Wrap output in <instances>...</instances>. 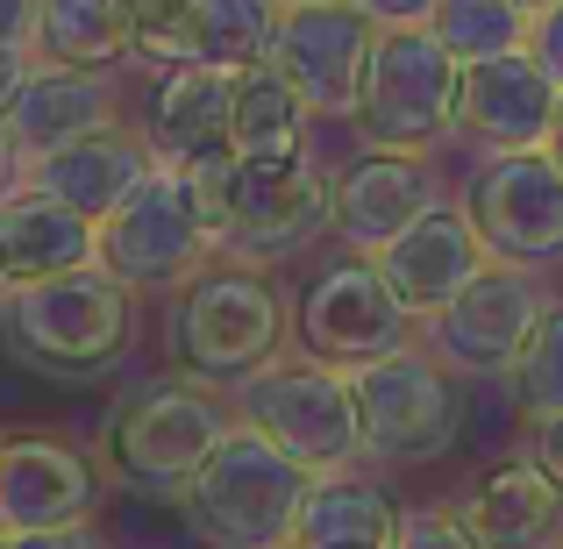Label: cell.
Here are the masks:
<instances>
[{"instance_id":"obj_1","label":"cell","mask_w":563,"mask_h":549,"mask_svg":"<svg viewBox=\"0 0 563 549\" xmlns=\"http://www.w3.org/2000/svg\"><path fill=\"white\" fill-rule=\"evenodd\" d=\"M192 186L207 200L221 257L235 264H278L300 257L335 215V172H321L314 157H207L192 165Z\"/></svg>"},{"instance_id":"obj_2","label":"cell","mask_w":563,"mask_h":549,"mask_svg":"<svg viewBox=\"0 0 563 549\" xmlns=\"http://www.w3.org/2000/svg\"><path fill=\"white\" fill-rule=\"evenodd\" d=\"M307 493H314V471L235 414V428L192 471L179 507H186V528L207 549H292Z\"/></svg>"},{"instance_id":"obj_3","label":"cell","mask_w":563,"mask_h":549,"mask_svg":"<svg viewBox=\"0 0 563 549\" xmlns=\"http://www.w3.org/2000/svg\"><path fill=\"white\" fill-rule=\"evenodd\" d=\"M165 350L200 385H250L286 350V300L257 264L214 257L200 278H186L165 321Z\"/></svg>"},{"instance_id":"obj_4","label":"cell","mask_w":563,"mask_h":549,"mask_svg":"<svg viewBox=\"0 0 563 549\" xmlns=\"http://www.w3.org/2000/svg\"><path fill=\"white\" fill-rule=\"evenodd\" d=\"M8 300V336L29 364L57 371V378H93L136 343V286L108 264H79V272L36 278V286L0 293Z\"/></svg>"},{"instance_id":"obj_5","label":"cell","mask_w":563,"mask_h":549,"mask_svg":"<svg viewBox=\"0 0 563 549\" xmlns=\"http://www.w3.org/2000/svg\"><path fill=\"white\" fill-rule=\"evenodd\" d=\"M235 428V407L214 393V385L186 378H151L143 393H129L122 407L108 414V436H100V457L108 471L129 485V493H172L179 499L192 485V471L214 457V442Z\"/></svg>"},{"instance_id":"obj_6","label":"cell","mask_w":563,"mask_h":549,"mask_svg":"<svg viewBox=\"0 0 563 549\" xmlns=\"http://www.w3.org/2000/svg\"><path fill=\"white\" fill-rule=\"evenodd\" d=\"M456 86H464V57L435 29H385L350 129L364 136V151L428 157L456 136Z\"/></svg>"},{"instance_id":"obj_7","label":"cell","mask_w":563,"mask_h":549,"mask_svg":"<svg viewBox=\"0 0 563 549\" xmlns=\"http://www.w3.org/2000/svg\"><path fill=\"white\" fill-rule=\"evenodd\" d=\"M357 385V414H364V457L393 471L435 464L456 450L464 436V393H456V371L435 358L428 343H407L393 358L350 371Z\"/></svg>"},{"instance_id":"obj_8","label":"cell","mask_w":563,"mask_h":549,"mask_svg":"<svg viewBox=\"0 0 563 549\" xmlns=\"http://www.w3.org/2000/svg\"><path fill=\"white\" fill-rule=\"evenodd\" d=\"M235 414H243L250 428H264L286 457H300L314 479H329V471H357V457H364L357 385H350V371H335L321 358H307V364L278 358L272 371H257L250 385H235Z\"/></svg>"},{"instance_id":"obj_9","label":"cell","mask_w":563,"mask_h":549,"mask_svg":"<svg viewBox=\"0 0 563 549\" xmlns=\"http://www.w3.org/2000/svg\"><path fill=\"white\" fill-rule=\"evenodd\" d=\"M214 257H221V243H214V221H207V200L192 186V172L157 165L151 186L122 215L100 221V264L122 272L136 293H179Z\"/></svg>"},{"instance_id":"obj_10","label":"cell","mask_w":563,"mask_h":549,"mask_svg":"<svg viewBox=\"0 0 563 549\" xmlns=\"http://www.w3.org/2000/svg\"><path fill=\"white\" fill-rule=\"evenodd\" d=\"M550 315V293L521 264H485L435 321H421V343L435 350L456 378H514L528 336Z\"/></svg>"},{"instance_id":"obj_11","label":"cell","mask_w":563,"mask_h":549,"mask_svg":"<svg viewBox=\"0 0 563 549\" xmlns=\"http://www.w3.org/2000/svg\"><path fill=\"white\" fill-rule=\"evenodd\" d=\"M421 321L399 307V293L385 286L378 257H335L329 272H314V286L300 293V350L335 371H364L393 350L421 343Z\"/></svg>"},{"instance_id":"obj_12","label":"cell","mask_w":563,"mask_h":549,"mask_svg":"<svg viewBox=\"0 0 563 549\" xmlns=\"http://www.w3.org/2000/svg\"><path fill=\"white\" fill-rule=\"evenodd\" d=\"M493 264L550 272L563 264V165L550 151H499L471 172L464 193Z\"/></svg>"},{"instance_id":"obj_13","label":"cell","mask_w":563,"mask_h":549,"mask_svg":"<svg viewBox=\"0 0 563 549\" xmlns=\"http://www.w3.org/2000/svg\"><path fill=\"white\" fill-rule=\"evenodd\" d=\"M378 22H364L350 0H321V8H286L272 36V65L300 86V100L314 108V122H350L364 100L378 57Z\"/></svg>"},{"instance_id":"obj_14","label":"cell","mask_w":563,"mask_h":549,"mask_svg":"<svg viewBox=\"0 0 563 549\" xmlns=\"http://www.w3.org/2000/svg\"><path fill=\"white\" fill-rule=\"evenodd\" d=\"M93 499H100V471L71 436H57V428L0 436V528L8 536L93 521Z\"/></svg>"},{"instance_id":"obj_15","label":"cell","mask_w":563,"mask_h":549,"mask_svg":"<svg viewBox=\"0 0 563 549\" xmlns=\"http://www.w3.org/2000/svg\"><path fill=\"white\" fill-rule=\"evenodd\" d=\"M563 108V86L542 72L536 51H507V57H478L464 65L456 86V136L485 143V151H550V129Z\"/></svg>"},{"instance_id":"obj_16","label":"cell","mask_w":563,"mask_h":549,"mask_svg":"<svg viewBox=\"0 0 563 549\" xmlns=\"http://www.w3.org/2000/svg\"><path fill=\"white\" fill-rule=\"evenodd\" d=\"M435 200H442V186H435V165H428V157L364 151V157H350V165L335 172L329 235L350 250V257H378V250L399 243Z\"/></svg>"},{"instance_id":"obj_17","label":"cell","mask_w":563,"mask_h":549,"mask_svg":"<svg viewBox=\"0 0 563 549\" xmlns=\"http://www.w3.org/2000/svg\"><path fill=\"white\" fill-rule=\"evenodd\" d=\"M485 264H493V250H485V235H478V221H471L464 200H435L399 243L378 250L385 286L399 293V307H407L413 321H435Z\"/></svg>"},{"instance_id":"obj_18","label":"cell","mask_w":563,"mask_h":549,"mask_svg":"<svg viewBox=\"0 0 563 549\" xmlns=\"http://www.w3.org/2000/svg\"><path fill=\"white\" fill-rule=\"evenodd\" d=\"M114 108H122V100H114V79H108V72L36 65V72L22 79V94L8 100L0 129H8V143L22 151V165H43V157H57L65 143L114 129V122H122Z\"/></svg>"},{"instance_id":"obj_19","label":"cell","mask_w":563,"mask_h":549,"mask_svg":"<svg viewBox=\"0 0 563 549\" xmlns=\"http://www.w3.org/2000/svg\"><path fill=\"white\" fill-rule=\"evenodd\" d=\"M151 172H157L151 136L114 122V129H100V136H79L57 157L29 165V186L51 193V200H65V207H79L86 221H108V215H122V207L151 186Z\"/></svg>"},{"instance_id":"obj_20","label":"cell","mask_w":563,"mask_h":549,"mask_svg":"<svg viewBox=\"0 0 563 549\" xmlns=\"http://www.w3.org/2000/svg\"><path fill=\"white\" fill-rule=\"evenodd\" d=\"M229 122H235V72L214 65H172L151 94V114H143V136H151L157 165L192 172L207 157L229 151Z\"/></svg>"},{"instance_id":"obj_21","label":"cell","mask_w":563,"mask_h":549,"mask_svg":"<svg viewBox=\"0 0 563 549\" xmlns=\"http://www.w3.org/2000/svg\"><path fill=\"white\" fill-rule=\"evenodd\" d=\"M456 521L471 528L478 549H556L563 542V493L536 457H507V464H493L471 485Z\"/></svg>"},{"instance_id":"obj_22","label":"cell","mask_w":563,"mask_h":549,"mask_svg":"<svg viewBox=\"0 0 563 549\" xmlns=\"http://www.w3.org/2000/svg\"><path fill=\"white\" fill-rule=\"evenodd\" d=\"M0 257H8V293L57 278V272H79V264H100V221L22 186L14 200H0Z\"/></svg>"},{"instance_id":"obj_23","label":"cell","mask_w":563,"mask_h":549,"mask_svg":"<svg viewBox=\"0 0 563 549\" xmlns=\"http://www.w3.org/2000/svg\"><path fill=\"white\" fill-rule=\"evenodd\" d=\"M307 122L314 108L300 100V86L264 57V65L235 72V122H229V151L235 157H300L307 151Z\"/></svg>"},{"instance_id":"obj_24","label":"cell","mask_w":563,"mask_h":549,"mask_svg":"<svg viewBox=\"0 0 563 549\" xmlns=\"http://www.w3.org/2000/svg\"><path fill=\"white\" fill-rule=\"evenodd\" d=\"M36 65H79V72H108L122 57H136L129 36V8L122 0H43L36 8Z\"/></svg>"},{"instance_id":"obj_25","label":"cell","mask_w":563,"mask_h":549,"mask_svg":"<svg viewBox=\"0 0 563 549\" xmlns=\"http://www.w3.org/2000/svg\"><path fill=\"white\" fill-rule=\"evenodd\" d=\"M393 521H399V507H393L385 485L357 479V471H329V479H314V493H307L292 549H350V542L385 549L393 542Z\"/></svg>"},{"instance_id":"obj_26","label":"cell","mask_w":563,"mask_h":549,"mask_svg":"<svg viewBox=\"0 0 563 549\" xmlns=\"http://www.w3.org/2000/svg\"><path fill=\"white\" fill-rule=\"evenodd\" d=\"M278 0H200V29H192V65L214 72H250L272 57L278 36Z\"/></svg>"},{"instance_id":"obj_27","label":"cell","mask_w":563,"mask_h":549,"mask_svg":"<svg viewBox=\"0 0 563 549\" xmlns=\"http://www.w3.org/2000/svg\"><path fill=\"white\" fill-rule=\"evenodd\" d=\"M428 29H435V36L450 43L464 65H478V57L528 51V29H536V14H528L521 0H442Z\"/></svg>"},{"instance_id":"obj_28","label":"cell","mask_w":563,"mask_h":549,"mask_svg":"<svg viewBox=\"0 0 563 549\" xmlns=\"http://www.w3.org/2000/svg\"><path fill=\"white\" fill-rule=\"evenodd\" d=\"M514 407L528 421H556L563 414V300H550L542 329L528 336L521 364H514Z\"/></svg>"},{"instance_id":"obj_29","label":"cell","mask_w":563,"mask_h":549,"mask_svg":"<svg viewBox=\"0 0 563 549\" xmlns=\"http://www.w3.org/2000/svg\"><path fill=\"white\" fill-rule=\"evenodd\" d=\"M129 36H136L143 65H192V29H200V0H122Z\"/></svg>"},{"instance_id":"obj_30","label":"cell","mask_w":563,"mask_h":549,"mask_svg":"<svg viewBox=\"0 0 563 549\" xmlns=\"http://www.w3.org/2000/svg\"><path fill=\"white\" fill-rule=\"evenodd\" d=\"M385 549H478V542H471V528L456 521V507H399Z\"/></svg>"},{"instance_id":"obj_31","label":"cell","mask_w":563,"mask_h":549,"mask_svg":"<svg viewBox=\"0 0 563 549\" xmlns=\"http://www.w3.org/2000/svg\"><path fill=\"white\" fill-rule=\"evenodd\" d=\"M350 8H357L364 22H378V29H428L442 0H350Z\"/></svg>"},{"instance_id":"obj_32","label":"cell","mask_w":563,"mask_h":549,"mask_svg":"<svg viewBox=\"0 0 563 549\" xmlns=\"http://www.w3.org/2000/svg\"><path fill=\"white\" fill-rule=\"evenodd\" d=\"M528 51H536V57H542V72H550V79L563 86V0L536 14V29H528Z\"/></svg>"},{"instance_id":"obj_33","label":"cell","mask_w":563,"mask_h":549,"mask_svg":"<svg viewBox=\"0 0 563 549\" xmlns=\"http://www.w3.org/2000/svg\"><path fill=\"white\" fill-rule=\"evenodd\" d=\"M8 549H108L93 521H71V528H36V536H8Z\"/></svg>"},{"instance_id":"obj_34","label":"cell","mask_w":563,"mask_h":549,"mask_svg":"<svg viewBox=\"0 0 563 549\" xmlns=\"http://www.w3.org/2000/svg\"><path fill=\"white\" fill-rule=\"evenodd\" d=\"M528 457L550 471L556 493H563V414H556V421H528Z\"/></svg>"},{"instance_id":"obj_35","label":"cell","mask_w":563,"mask_h":549,"mask_svg":"<svg viewBox=\"0 0 563 549\" xmlns=\"http://www.w3.org/2000/svg\"><path fill=\"white\" fill-rule=\"evenodd\" d=\"M29 72H36V51H22V43H0V114H8V100L22 94Z\"/></svg>"},{"instance_id":"obj_36","label":"cell","mask_w":563,"mask_h":549,"mask_svg":"<svg viewBox=\"0 0 563 549\" xmlns=\"http://www.w3.org/2000/svg\"><path fill=\"white\" fill-rule=\"evenodd\" d=\"M36 8L43 0H0V43H36Z\"/></svg>"},{"instance_id":"obj_37","label":"cell","mask_w":563,"mask_h":549,"mask_svg":"<svg viewBox=\"0 0 563 549\" xmlns=\"http://www.w3.org/2000/svg\"><path fill=\"white\" fill-rule=\"evenodd\" d=\"M22 186H29V165H22V151L8 143V129H0V200H14Z\"/></svg>"},{"instance_id":"obj_38","label":"cell","mask_w":563,"mask_h":549,"mask_svg":"<svg viewBox=\"0 0 563 549\" xmlns=\"http://www.w3.org/2000/svg\"><path fill=\"white\" fill-rule=\"evenodd\" d=\"M550 157L563 165V108H556V129H550Z\"/></svg>"},{"instance_id":"obj_39","label":"cell","mask_w":563,"mask_h":549,"mask_svg":"<svg viewBox=\"0 0 563 549\" xmlns=\"http://www.w3.org/2000/svg\"><path fill=\"white\" fill-rule=\"evenodd\" d=\"M521 8H528V14H542V8H556V0H521Z\"/></svg>"},{"instance_id":"obj_40","label":"cell","mask_w":563,"mask_h":549,"mask_svg":"<svg viewBox=\"0 0 563 549\" xmlns=\"http://www.w3.org/2000/svg\"><path fill=\"white\" fill-rule=\"evenodd\" d=\"M278 8H321V0H278Z\"/></svg>"},{"instance_id":"obj_41","label":"cell","mask_w":563,"mask_h":549,"mask_svg":"<svg viewBox=\"0 0 563 549\" xmlns=\"http://www.w3.org/2000/svg\"><path fill=\"white\" fill-rule=\"evenodd\" d=\"M0 293H8V257H0Z\"/></svg>"},{"instance_id":"obj_42","label":"cell","mask_w":563,"mask_h":549,"mask_svg":"<svg viewBox=\"0 0 563 549\" xmlns=\"http://www.w3.org/2000/svg\"><path fill=\"white\" fill-rule=\"evenodd\" d=\"M0 549H8V528H0Z\"/></svg>"},{"instance_id":"obj_43","label":"cell","mask_w":563,"mask_h":549,"mask_svg":"<svg viewBox=\"0 0 563 549\" xmlns=\"http://www.w3.org/2000/svg\"><path fill=\"white\" fill-rule=\"evenodd\" d=\"M350 549H372V542H350Z\"/></svg>"},{"instance_id":"obj_44","label":"cell","mask_w":563,"mask_h":549,"mask_svg":"<svg viewBox=\"0 0 563 549\" xmlns=\"http://www.w3.org/2000/svg\"><path fill=\"white\" fill-rule=\"evenodd\" d=\"M556 549H563V542H556Z\"/></svg>"}]
</instances>
